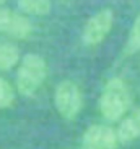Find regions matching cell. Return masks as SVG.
<instances>
[{"label": "cell", "instance_id": "7", "mask_svg": "<svg viewBox=\"0 0 140 149\" xmlns=\"http://www.w3.org/2000/svg\"><path fill=\"white\" fill-rule=\"evenodd\" d=\"M117 139L122 144H129L140 136V108L134 110L127 118L121 121L117 128Z\"/></svg>", "mask_w": 140, "mask_h": 149}, {"label": "cell", "instance_id": "10", "mask_svg": "<svg viewBox=\"0 0 140 149\" xmlns=\"http://www.w3.org/2000/svg\"><path fill=\"white\" fill-rule=\"evenodd\" d=\"M15 102V88L10 85V82L0 77V110L10 108Z\"/></svg>", "mask_w": 140, "mask_h": 149}, {"label": "cell", "instance_id": "13", "mask_svg": "<svg viewBox=\"0 0 140 149\" xmlns=\"http://www.w3.org/2000/svg\"><path fill=\"white\" fill-rule=\"evenodd\" d=\"M83 149H86V148H83Z\"/></svg>", "mask_w": 140, "mask_h": 149}, {"label": "cell", "instance_id": "8", "mask_svg": "<svg viewBox=\"0 0 140 149\" xmlns=\"http://www.w3.org/2000/svg\"><path fill=\"white\" fill-rule=\"evenodd\" d=\"M20 62V49L16 44L0 41V70H10Z\"/></svg>", "mask_w": 140, "mask_h": 149}, {"label": "cell", "instance_id": "3", "mask_svg": "<svg viewBox=\"0 0 140 149\" xmlns=\"http://www.w3.org/2000/svg\"><path fill=\"white\" fill-rule=\"evenodd\" d=\"M54 105L64 120L73 121L83 108L82 90L72 80H62L54 90Z\"/></svg>", "mask_w": 140, "mask_h": 149}, {"label": "cell", "instance_id": "9", "mask_svg": "<svg viewBox=\"0 0 140 149\" xmlns=\"http://www.w3.org/2000/svg\"><path fill=\"white\" fill-rule=\"evenodd\" d=\"M18 8L26 15H36V17H44L52 8L51 0H16Z\"/></svg>", "mask_w": 140, "mask_h": 149}, {"label": "cell", "instance_id": "2", "mask_svg": "<svg viewBox=\"0 0 140 149\" xmlns=\"http://www.w3.org/2000/svg\"><path fill=\"white\" fill-rule=\"evenodd\" d=\"M47 77V62L34 53L25 54L16 72V90L23 97H33Z\"/></svg>", "mask_w": 140, "mask_h": 149}, {"label": "cell", "instance_id": "11", "mask_svg": "<svg viewBox=\"0 0 140 149\" xmlns=\"http://www.w3.org/2000/svg\"><path fill=\"white\" fill-rule=\"evenodd\" d=\"M139 49H140V13L135 18L134 25H132L130 35H129V40H127V44H126V53L132 54L139 51Z\"/></svg>", "mask_w": 140, "mask_h": 149}, {"label": "cell", "instance_id": "1", "mask_svg": "<svg viewBox=\"0 0 140 149\" xmlns=\"http://www.w3.org/2000/svg\"><path fill=\"white\" fill-rule=\"evenodd\" d=\"M130 107V92L121 77H113L106 82L100 97V111L106 121H117Z\"/></svg>", "mask_w": 140, "mask_h": 149}, {"label": "cell", "instance_id": "12", "mask_svg": "<svg viewBox=\"0 0 140 149\" xmlns=\"http://www.w3.org/2000/svg\"><path fill=\"white\" fill-rule=\"evenodd\" d=\"M2 3H5V0H0V7H2Z\"/></svg>", "mask_w": 140, "mask_h": 149}, {"label": "cell", "instance_id": "5", "mask_svg": "<svg viewBox=\"0 0 140 149\" xmlns=\"http://www.w3.org/2000/svg\"><path fill=\"white\" fill-rule=\"evenodd\" d=\"M0 33L16 40H25L33 33V25L28 17L0 7Z\"/></svg>", "mask_w": 140, "mask_h": 149}, {"label": "cell", "instance_id": "4", "mask_svg": "<svg viewBox=\"0 0 140 149\" xmlns=\"http://www.w3.org/2000/svg\"><path fill=\"white\" fill-rule=\"evenodd\" d=\"M114 25V13L111 8H103L88 18L82 31V41L86 46H98L106 40Z\"/></svg>", "mask_w": 140, "mask_h": 149}, {"label": "cell", "instance_id": "6", "mask_svg": "<svg viewBox=\"0 0 140 149\" xmlns=\"http://www.w3.org/2000/svg\"><path fill=\"white\" fill-rule=\"evenodd\" d=\"M86 149H116L119 144L116 130L106 125H91L82 136Z\"/></svg>", "mask_w": 140, "mask_h": 149}]
</instances>
